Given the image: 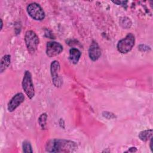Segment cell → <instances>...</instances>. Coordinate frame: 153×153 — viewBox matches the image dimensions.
<instances>
[{"label": "cell", "mask_w": 153, "mask_h": 153, "mask_svg": "<svg viewBox=\"0 0 153 153\" xmlns=\"http://www.w3.org/2000/svg\"><path fill=\"white\" fill-rule=\"evenodd\" d=\"M76 149L75 142L65 139H51L45 145V150L48 152H72Z\"/></svg>", "instance_id": "6da1fadb"}, {"label": "cell", "mask_w": 153, "mask_h": 153, "mask_svg": "<svg viewBox=\"0 0 153 153\" xmlns=\"http://www.w3.org/2000/svg\"><path fill=\"white\" fill-rule=\"evenodd\" d=\"M135 43V38L131 33H128L126 36L118 42L117 49L121 53L126 54L129 52Z\"/></svg>", "instance_id": "7a4b0ae2"}, {"label": "cell", "mask_w": 153, "mask_h": 153, "mask_svg": "<svg viewBox=\"0 0 153 153\" xmlns=\"http://www.w3.org/2000/svg\"><path fill=\"white\" fill-rule=\"evenodd\" d=\"M25 41L29 53L33 54L37 50L39 44V38L35 32L27 30L25 36Z\"/></svg>", "instance_id": "3957f363"}, {"label": "cell", "mask_w": 153, "mask_h": 153, "mask_svg": "<svg viewBox=\"0 0 153 153\" xmlns=\"http://www.w3.org/2000/svg\"><path fill=\"white\" fill-rule=\"evenodd\" d=\"M22 87L27 96L29 99H32L35 96V88L32 75L29 71H26L25 72L22 81Z\"/></svg>", "instance_id": "277c9868"}, {"label": "cell", "mask_w": 153, "mask_h": 153, "mask_svg": "<svg viewBox=\"0 0 153 153\" xmlns=\"http://www.w3.org/2000/svg\"><path fill=\"white\" fill-rule=\"evenodd\" d=\"M29 15L34 20H42L45 17V13L41 7L36 3H31L27 7Z\"/></svg>", "instance_id": "5b68a950"}, {"label": "cell", "mask_w": 153, "mask_h": 153, "mask_svg": "<svg viewBox=\"0 0 153 153\" xmlns=\"http://www.w3.org/2000/svg\"><path fill=\"white\" fill-rule=\"evenodd\" d=\"M60 71V64L58 61L52 62L50 66V71L52 76V80L56 87H60L62 84V79L59 75Z\"/></svg>", "instance_id": "8992f818"}, {"label": "cell", "mask_w": 153, "mask_h": 153, "mask_svg": "<svg viewBox=\"0 0 153 153\" xmlns=\"http://www.w3.org/2000/svg\"><path fill=\"white\" fill-rule=\"evenodd\" d=\"M63 51L62 45L57 42L50 41L47 42L46 54L49 57H53L60 54Z\"/></svg>", "instance_id": "52a82bcc"}, {"label": "cell", "mask_w": 153, "mask_h": 153, "mask_svg": "<svg viewBox=\"0 0 153 153\" xmlns=\"http://www.w3.org/2000/svg\"><path fill=\"white\" fill-rule=\"evenodd\" d=\"M25 100V96L22 93L15 94L9 101L7 105V109L9 112L14 111Z\"/></svg>", "instance_id": "ba28073f"}, {"label": "cell", "mask_w": 153, "mask_h": 153, "mask_svg": "<svg viewBox=\"0 0 153 153\" xmlns=\"http://www.w3.org/2000/svg\"><path fill=\"white\" fill-rule=\"evenodd\" d=\"M88 55L91 60L93 61L97 60L101 56V51L97 43L93 41L88 49Z\"/></svg>", "instance_id": "9c48e42d"}, {"label": "cell", "mask_w": 153, "mask_h": 153, "mask_svg": "<svg viewBox=\"0 0 153 153\" xmlns=\"http://www.w3.org/2000/svg\"><path fill=\"white\" fill-rule=\"evenodd\" d=\"M80 51L75 48H72L69 50V59L74 64H76L81 57Z\"/></svg>", "instance_id": "30bf717a"}, {"label": "cell", "mask_w": 153, "mask_h": 153, "mask_svg": "<svg viewBox=\"0 0 153 153\" xmlns=\"http://www.w3.org/2000/svg\"><path fill=\"white\" fill-rule=\"evenodd\" d=\"M10 55H5L4 56L1 60V72L2 73L4 71L7 69V68L9 66L11 62V58Z\"/></svg>", "instance_id": "8fae6325"}, {"label": "cell", "mask_w": 153, "mask_h": 153, "mask_svg": "<svg viewBox=\"0 0 153 153\" xmlns=\"http://www.w3.org/2000/svg\"><path fill=\"white\" fill-rule=\"evenodd\" d=\"M139 139L142 141H147L152 137V130H145L142 131L139 134Z\"/></svg>", "instance_id": "7c38bea8"}, {"label": "cell", "mask_w": 153, "mask_h": 153, "mask_svg": "<svg viewBox=\"0 0 153 153\" xmlns=\"http://www.w3.org/2000/svg\"><path fill=\"white\" fill-rule=\"evenodd\" d=\"M47 115L45 113L42 114L40 117L38 118V122L39 126L41 127L42 129H44L46 126V121H47Z\"/></svg>", "instance_id": "4fadbf2b"}, {"label": "cell", "mask_w": 153, "mask_h": 153, "mask_svg": "<svg viewBox=\"0 0 153 153\" xmlns=\"http://www.w3.org/2000/svg\"><path fill=\"white\" fill-rule=\"evenodd\" d=\"M120 23L124 28L130 27V26L131 25V22L130 19H128L126 17L121 18L120 21Z\"/></svg>", "instance_id": "5bb4252c"}, {"label": "cell", "mask_w": 153, "mask_h": 153, "mask_svg": "<svg viewBox=\"0 0 153 153\" xmlns=\"http://www.w3.org/2000/svg\"><path fill=\"white\" fill-rule=\"evenodd\" d=\"M23 150L24 152L26 153H32L33 152L31 145L30 142L27 140H25L23 142Z\"/></svg>", "instance_id": "9a60e30c"}, {"label": "cell", "mask_w": 153, "mask_h": 153, "mask_svg": "<svg viewBox=\"0 0 153 153\" xmlns=\"http://www.w3.org/2000/svg\"><path fill=\"white\" fill-rule=\"evenodd\" d=\"M137 151V149H136V148H135V147H132V148H130L128 151H127L126 152H136Z\"/></svg>", "instance_id": "2e32d148"}, {"label": "cell", "mask_w": 153, "mask_h": 153, "mask_svg": "<svg viewBox=\"0 0 153 153\" xmlns=\"http://www.w3.org/2000/svg\"><path fill=\"white\" fill-rule=\"evenodd\" d=\"M1 30L2 28V25H3V23H2V20H1Z\"/></svg>", "instance_id": "e0dca14e"}]
</instances>
